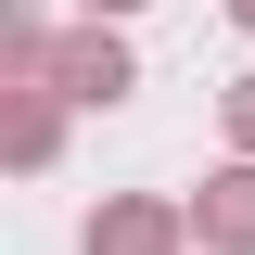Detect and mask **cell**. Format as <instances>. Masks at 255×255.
<instances>
[{"mask_svg": "<svg viewBox=\"0 0 255 255\" xmlns=\"http://www.w3.org/2000/svg\"><path fill=\"white\" fill-rule=\"evenodd\" d=\"M217 115H230V153H255V77H230V90H217Z\"/></svg>", "mask_w": 255, "mask_h": 255, "instance_id": "obj_6", "label": "cell"}, {"mask_svg": "<svg viewBox=\"0 0 255 255\" xmlns=\"http://www.w3.org/2000/svg\"><path fill=\"white\" fill-rule=\"evenodd\" d=\"M191 243H204V255H255V153L204 166V191H191Z\"/></svg>", "mask_w": 255, "mask_h": 255, "instance_id": "obj_4", "label": "cell"}, {"mask_svg": "<svg viewBox=\"0 0 255 255\" xmlns=\"http://www.w3.org/2000/svg\"><path fill=\"white\" fill-rule=\"evenodd\" d=\"M230 26H243V38H255V0H230Z\"/></svg>", "mask_w": 255, "mask_h": 255, "instance_id": "obj_8", "label": "cell"}, {"mask_svg": "<svg viewBox=\"0 0 255 255\" xmlns=\"http://www.w3.org/2000/svg\"><path fill=\"white\" fill-rule=\"evenodd\" d=\"M77 13H115V26H128V13H140V0H77Z\"/></svg>", "mask_w": 255, "mask_h": 255, "instance_id": "obj_7", "label": "cell"}, {"mask_svg": "<svg viewBox=\"0 0 255 255\" xmlns=\"http://www.w3.org/2000/svg\"><path fill=\"white\" fill-rule=\"evenodd\" d=\"M51 90L64 102H128V90H140V51H128L115 13H77V26L51 38Z\"/></svg>", "mask_w": 255, "mask_h": 255, "instance_id": "obj_1", "label": "cell"}, {"mask_svg": "<svg viewBox=\"0 0 255 255\" xmlns=\"http://www.w3.org/2000/svg\"><path fill=\"white\" fill-rule=\"evenodd\" d=\"M51 38H64V26H38V13H0V77H51Z\"/></svg>", "mask_w": 255, "mask_h": 255, "instance_id": "obj_5", "label": "cell"}, {"mask_svg": "<svg viewBox=\"0 0 255 255\" xmlns=\"http://www.w3.org/2000/svg\"><path fill=\"white\" fill-rule=\"evenodd\" d=\"M90 255H191V204H166V191H115L90 217Z\"/></svg>", "mask_w": 255, "mask_h": 255, "instance_id": "obj_2", "label": "cell"}, {"mask_svg": "<svg viewBox=\"0 0 255 255\" xmlns=\"http://www.w3.org/2000/svg\"><path fill=\"white\" fill-rule=\"evenodd\" d=\"M64 115H77V102H64L51 77H0V153L26 166V179H38V166L64 153Z\"/></svg>", "mask_w": 255, "mask_h": 255, "instance_id": "obj_3", "label": "cell"}]
</instances>
